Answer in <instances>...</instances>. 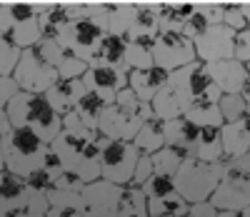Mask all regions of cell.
<instances>
[{"label":"cell","instance_id":"30bf717a","mask_svg":"<svg viewBox=\"0 0 250 217\" xmlns=\"http://www.w3.org/2000/svg\"><path fill=\"white\" fill-rule=\"evenodd\" d=\"M150 53H153V62L158 65V68L168 70V73L198 60L195 42L183 33H158L155 45H153Z\"/></svg>","mask_w":250,"mask_h":217},{"label":"cell","instance_id":"836d02e7","mask_svg":"<svg viewBox=\"0 0 250 217\" xmlns=\"http://www.w3.org/2000/svg\"><path fill=\"white\" fill-rule=\"evenodd\" d=\"M33 53L43 60V62H48V65H53V68L58 70V65L62 62V58H65L68 53L62 50V45L58 40H53V38H40L35 45H33Z\"/></svg>","mask_w":250,"mask_h":217},{"label":"cell","instance_id":"6125c7cd","mask_svg":"<svg viewBox=\"0 0 250 217\" xmlns=\"http://www.w3.org/2000/svg\"><path fill=\"white\" fill-rule=\"evenodd\" d=\"M133 3H145V0H133Z\"/></svg>","mask_w":250,"mask_h":217},{"label":"cell","instance_id":"680465c9","mask_svg":"<svg viewBox=\"0 0 250 217\" xmlns=\"http://www.w3.org/2000/svg\"><path fill=\"white\" fill-rule=\"evenodd\" d=\"M73 3H105V0H73Z\"/></svg>","mask_w":250,"mask_h":217},{"label":"cell","instance_id":"3957f363","mask_svg":"<svg viewBox=\"0 0 250 217\" xmlns=\"http://www.w3.org/2000/svg\"><path fill=\"white\" fill-rule=\"evenodd\" d=\"M50 153L58 158L62 170L80 178L85 185L100 180V150L95 140H83L68 133H60L50 142Z\"/></svg>","mask_w":250,"mask_h":217},{"label":"cell","instance_id":"f5cc1de1","mask_svg":"<svg viewBox=\"0 0 250 217\" xmlns=\"http://www.w3.org/2000/svg\"><path fill=\"white\" fill-rule=\"evenodd\" d=\"M13 130V125H10V118H8V113L3 110V107H0V138L3 135H8Z\"/></svg>","mask_w":250,"mask_h":217},{"label":"cell","instance_id":"ffe728a7","mask_svg":"<svg viewBox=\"0 0 250 217\" xmlns=\"http://www.w3.org/2000/svg\"><path fill=\"white\" fill-rule=\"evenodd\" d=\"M30 187L25 178L13 175L10 170H0V217H8L18 210H23L28 202Z\"/></svg>","mask_w":250,"mask_h":217},{"label":"cell","instance_id":"6da1fadb","mask_svg":"<svg viewBox=\"0 0 250 217\" xmlns=\"http://www.w3.org/2000/svg\"><path fill=\"white\" fill-rule=\"evenodd\" d=\"M5 113H8L13 127H30L33 133L40 140H45L48 145L62 133V118L48 105L45 95L20 90L5 105Z\"/></svg>","mask_w":250,"mask_h":217},{"label":"cell","instance_id":"8fae6325","mask_svg":"<svg viewBox=\"0 0 250 217\" xmlns=\"http://www.w3.org/2000/svg\"><path fill=\"white\" fill-rule=\"evenodd\" d=\"M210 202L218 207V212H233L250 207V175L230 167L225 162V175L215 192L210 195Z\"/></svg>","mask_w":250,"mask_h":217},{"label":"cell","instance_id":"e575fe53","mask_svg":"<svg viewBox=\"0 0 250 217\" xmlns=\"http://www.w3.org/2000/svg\"><path fill=\"white\" fill-rule=\"evenodd\" d=\"M140 190L145 192V197H148V200L168 197V195L175 192V180L168 178V175H158V172H153V175L145 180V185H143Z\"/></svg>","mask_w":250,"mask_h":217},{"label":"cell","instance_id":"5b68a950","mask_svg":"<svg viewBox=\"0 0 250 217\" xmlns=\"http://www.w3.org/2000/svg\"><path fill=\"white\" fill-rule=\"evenodd\" d=\"M0 33L20 50L33 48L43 38L40 35V20L33 0H15V3H0Z\"/></svg>","mask_w":250,"mask_h":217},{"label":"cell","instance_id":"f546056e","mask_svg":"<svg viewBox=\"0 0 250 217\" xmlns=\"http://www.w3.org/2000/svg\"><path fill=\"white\" fill-rule=\"evenodd\" d=\"M150 107H153L155 118H158V120H163V122L175 120V118H180V115H183V107H180V102H178L175 93L168 88V85H165L163 90H158V95L150 100Z\"/></svg>","mask_w":250,"mask_h":217},{"label":"cell","instance_id":"91938a15","mask_svg":"<svg viewBox=\"0 0 250 217\" xmlns=\"http://www.w3.org/2000/svg\"><path fill=\"white\" fill-rule=\"evenodd\" d=\"M8 217H25V215H23V210H18V212H13V215H8Z\"/></svg>","mask_w":250,"mask_h":217},{"label":"cell","instance_id":"f6af8a7d","mask_svg":"<svg viewBox=\"0 0 250 217\" xmlns=\"http://www.w3.org/2000/svg\"><path fill=\"white\" fill-rule=\"evenodd\" d=\"M208 28H210V23L205 20V15H200L198 10L185 20V25H183V35H188L190 40H195V38H200Z\"/></svg>","mask_w":250,"mask_h":217},{"label":"cell","instance_id":"e0dca14e","mask_svg":"<svg viewBox=\"0 0 250 217\" xmlns=\"http://www.w3.org/2000/svg\"><path fill=\"white\" fill-rule=\"evenodd\" d=\"M160 28H158V10L153 0H145V3H135V18L125 33L128 42H138V45L153 50L155 38H158Z\"/></svg>","mask_w":250,"mask_h":217},{"label":"cell","instance_id":"52a82bcc","mask_svg":"<svg viewBox=\"0 0 250 217\" xmlns=\"http://www.w3.org/2000/svg\"><path fill=\"white\" fill-rule=\"evenodd\" d=\"M105 38V30H103L98 23H93L90 18H80L73 20L70 25H65L58 35V42L62 45V50L85 60L88 65L95 60L98 50H100V42Z\"/></svg>","mask_w":250,"mask_h":217},{"label":"cell","instance_id":"11a10c76","mask_svg":"<svg viewBox=\"0 0 250 217\" xmlns=\"http://www.w3.org/2000/svg\"><path fill=\"white\" fill-rule=\"evenodd\" d=\"M240 8H243V15H245V23L250 28V0H248V3H240Z\"/></svg>","mask_w":250,"mask_h":217},{"label":"cell","instance_id":"44dd1931","mask_svg":"<svg viewBox=\"0 0 250 217\" xmlns=\"http://www.w3.org/2000/svg\"><path fill=\"white\" fill-rule=\"evenodd\" d=\"M168 78H170V73L158 68V65H153L148 70H130L128 73V88L138 95V100L150 102L158 95V90H163L168 85Z\"/></svg>","mask_w":250,"mask_h":217},{"label":"cell","instance_id":"4dcf8cb0","mask_svg":"<svg viewBox=\"0 0 250 217\" xmlns=\"http://www.w3.org/2000/svg\"><path fill=\"white\" fill-rule=\"evenodd\" d=\"M105 100L103 98H98L95 93H85L80 100H78V105H75V113H78V118L85 122L90 130H98V120H100V115H103V110H105Z\"/></svg>","mask_w":250,"mask_h":217},{"label":"cell","instance_id":"ab89813d","mask_svg":"<svg viewBox=\"0 0 250 217\" xmlns=\"http://www.w3.org/2000/svg\"><path fill=\"white\" fill-rule=\"evenodd\" d=\"M223 25H228L230 30L240 33L248 28L245 23V15H243V8L238 0H230V3H223Z\"/></svg>","mask_w":250,"mask_h":217},{"label":"cell","instance_id":"9f6ffc18","mask_svg":"<svg viewBox=\"0 0 250 217\" xmlns=\"http://www.w3.org/2000/svg\"><path fill=\"white\" fill-rule=\"evenodd\" d=\"M243 98H245V105H248V113H250V80H248V85L243 88V93H240Z\"/></svg>","mask_w":250,"mask_h":217},{"label":"cell","instance_id":"681fc988","mask_svg":"<svg viewBox=\"0 0 250 217\" xmlns=\"http://www.w3.org/2000/svg\"><path fill=\"white\" fill-rule=\"evenodd\" d=\"M53 187L55 190H83V187H85V182H83L80 178H75V175H70V172L60 170L58 175H55V180H53Z\"/></svg>","mask_w":250,"mask_h":217},{"label":"cell","instance_id":"6f0895ef","mask_svg":"<svg viewBox=\"0 0 250 217\" xmlns=\"http://www.w3.org/2000/svg\"><path fill=\"white\" fill-rule=\"evenodd\" d=\"M0 170H5V158H3V142H0Z\"/></svg>","mask_w":250,"mask_h":217},{"label":"cell","instance_id":"94428289","mask_svg":"<svg viewBox=\"0 0 250 217\" xmlns=\"http://www.w3.org/2000/svg\"><path fill=\"white\" fill-rule=\"evenodd\" d=\"M0 3H15V0H0Z\"/></svg>","mask_w":250,"mask_h":217},{"label":"cell","instance_id":"b9f144b4","mask_svg":"<svg viewBox=\"0 0 250 217\" xmlns=\"http://www.w3.org/2000/svg\"><path fill=\"white\" fill-rule=\"evenodd\" d=\"M25 217H48V192H35L30 190L28 202L23 207Z\"/></svg>","mask_w":250,"mask_h":217},{"label":"cell","instance_id":"277c9868","mask_svg":"<svg viewBox=\"0 0 250 217\" xmlns=\"http://www.w3.org/2000/svg\"><path fill=\"white\" fill-rule=\"evenodd\" d=\"M225 175V160L223 162H203L195 158H185L183 165L175 172V192L180 197L193 205L200 200H210V195L220 185Z\"/></svg>","mask_w":250,"mask_h":217},{"label":"cell","instance_id":"2e32d148","mask_svg":"<svg viewBox=\"0 0 250 217\" xmlns=\"http://www.w3.org/2000/svg\"><path fill=\"white\" fill-rule=\"evenodd\" d=\"M208 75H210L213 85H218L223 95L230 93H243V88L250 80V73L245 68V62L228 58V60H218V62H205Z\"/></svg>","mask_w":250,"mask_h":217},{"label":"cell","instance_id":"5bb4252c","mask_svg":"<svg viewBox=\"0 0 250 217\" xmlns=\"http://www.w3.org/2000/svg\"><path fill=\"white\" fill-rule=\"evenodd\" d=\"M140 125H143V120H140L138 113H130V110H125V107L110 102V105H105V110H103V115L98 120V133L110 138V140L133 142Z\"/></svg>","mask_w":250,"mask_h":217},{"label":"cell","instance_id":"60d3db41","mask_svg":"<svg viewBox=\"0 0 250 217\" xmlns=\"http://www.w3.org/2000/svg\"><path fill=\"white\" fill-rule=\"evenodd\" d=\"M90 68V65L85 60H80L75 55H65L62 58V62L58 65V78H65V80H73V78H83L85 75V70Z\"/></svg>","mask_w":250,"mask_h":217},{"label":"cell","instance_id":"7a4b0ae2","mask_svg":"<svg viewBox=\"0 0 250 217\" xmlns=\"http://www.w3.org/2000/svg\"><path fill=\"white\" fill-rule=\"evenodd\" d=\"M0 142H3L5 170L18 178H28L33 170L43 167L50 153V145L40 140L30 127H13L8 135L0 138Z\"/></svg>","mask_w":250,"mask_h":217},{"label":"cell","instance_id":"8992f818","mask_svg":"<svg viewBox=\"0 0 250 217\" xmlns=\"http://www.w3.org/2000/svg\"><path fill=\"white\" fill-rule=\"evenodd\" d=\"M95 145L100 150V178L115 185H130L140 150L128 140H110L100 133L95 135Z\"/></svg>","mask_w":250,"mask_h":217},{"label":"cell","instance_id":"816d5d0a","mask_svg":"<svg viewBox=\"0 0 250 217\" xmlns=\"http://www.w3.org/2000/svg\"><path fill=\"white\" fill-rule=\"evenodd\" d=\"M188 217H218V207L210 200H200V202H193L190 205Z\"/></svg>","mask_w":250,"mask_h":217},{"label":"cell","instance_id":"d6a6232c","mask_svg":"<svg viewBox=\"0 0 250 217\" xmlns=\"http://www.w3.org/2000/svg\"><path fill=\"white\" fill-rule=\"evenodd\" d=\"M123 217H148V197L135 185L123 187Z\"/></svg>","mask_w":250,"mask_h":217},{"label":"cell","instance_id":"8d00e7d4","mask_svg":"<svg viewBox=\"0 0 250 217\" xmlns=\"http://www.w3.org/2000/svg\"><path fill=\"white\" fill-rule=\"evenodd\" d=\"M20 55H23V50L0 33V75H13Z\"/></svg>","mask_w":250,"mask_h":217},{"label":"cell","instance_id":"be15d7a7","mask_svg":"<svg viewBox=\"0 0 250 217\" xmlns=\"http://www.w3.org/2000/svg\"><path fill=\"white\" fill-rule=\"evenodd\" d=\"M238 3H248V0H238Z\"/></svg>","mask_w":250,"mask_h":217},{"label":"cell","instance_id":"9c48e42d","mask_svg":"<svg viewBox=\"0 0 250 217\" xmlns=\"http://www.w3.org/2000/svg\"><path fill=\"white\" fill-rule=\"evenodd\" d=\"M13 80L18 82L20 90L25 93H35V95H45V90L58 80V70L53 65L43 62L33 48H25L23 55H20L15 70H13Z\"/></svg>","mask_w":250,"mask_h":217},{"label":"cell","instance_id":"83f0119b","mask_svg":"<svg viewBox=\"0 0 250 217\" xmlns=\"http://www.w3.org/2000/svg\"><path fill=\"white\" fill-rule=\"evenodd\" d=\"M133 145L140 150V153H158L160 147H165V122L153 118V120H145L138 130V135L133 138Z\"/></svg>","mask_w":250,"mask_h":217},{"label":"cell","instance_id":"7bdbcfd3","mask_svg":"<svg viewBox=\"0 0 250 217\" xmlns=\"http://www.w3.org/2000/svg\"><path fill=\"white\" fill-rule=\"evenodd\" d=\"M25 182H28V187L35 190V192H50V190H53V175H50L48 167L33 170L30 175L25 178Z\"/></svg>","mask_w":250,"mask_h":217},{"label":"cell","instance_id":"603a6c76","mask_svg":"<svg viewBox=\"0 0 250 217\" xmlns=\"http://www.w3.org/2000/svg\"><path fill=\"white\" fill-rule=\"evenodd\" d=\"M225 158H240L250 150V113L235 122H225L220 127Z\"/></svg>","mask_w":250,"mask_h":217},{"label":"cell","instance_id":"e7e4bbea","mask_svg":"<svg viewBox=\"0 0 250 217\" xmlns=\"http://www.w3.org/2000/svg\"><path fill=\"white\" fill-rule=\"evenodd\" d=\"M185 217H188V215H185Z\"/></svg>","mask_w":250,"mask_h":217},{"label":"cell","instance_id":"d6986e66","mask_svg":"<svg viewBox=\"0 0 250 217\" xmlns=\"http://www.w3.org/2000/svg\"><path fill=\"white\" fill-rule=\"evenodd\" d=\"M220 98H223L220 88H218V85H210V88H208L190 107H188L183 115L190 122H195L198 127H223L225 120H223L220 107H218Z\"/></svg>","mask_w":250,"mask_h":217},{"label":"cell","instance_id":"4fadbf2b","mask_svg":"<svg viewBox=\"0 0 250 217\" xmlns=\"http://www.w3.org/2000/svg\"><path fill=\"white\" fill-rule=\"evenodd\" d=\"M193 42H195V55L200 62H218V60L235 58V30H230L223 23L210 25Z\"/></svg>","mask_w":250,"mask_h":217},{"label":"cell","instance_id":"db71d44e","mask_svg":"<svg viewBox=\"0 0 250 217\" xmlns=\"http://www.w3.org/2000/svg\"><path fill=\"white\" fill-rule=\"evenodd\" d=\"M218 217H250V207H245V210H233V212H218Z\"/></svg>","mask_w":250,"mask_h":217},{"label":"cell","instance_id":"74e56055","mask_svg":"<svg viewBox=\"0 0 250 217\" xmlns=\"http://www.w3.org/2000/svg\"><path fill=\"white\" fill-rule=\"evenodd\" d=\"M125 65L128 70H148L153 68V53L148 48L138 45V42H128V53H125Z\"/></svg>","mask_w":250,"mask_h":217},{"label":"cell","instance_id":"7dc6e473","mask_svg":"<svg viewBox=\"0 0 250 217\" xmlns=\"http://www.w3.org/2000/svg\"><path fill=\"white\" fill-rule=\"evenodd\" d=\"M20 93L18 82L13 80V75H0V107L5 110V105L10 102V98H15Z\"/></svg>","mask_w":250,"mask_h":217},{"label":"cell","instance_id":"f1b7e54d","mask_svg":"<svg viewBox=\"0 0 250 217\" xmlns=\"http://www.w3.org/2000/svg\"><path fill=\"white\" fill-rule=\"evenodd\" d=\"M190 205H188L178 192L168 195V197L148 200V217H185Z\"/></svg>","mask_w":250,"mask_h":217},{"label":"cell","instance_id":"ee69618b","mask_svg":"<svg viewBox=\"0 0 250 217\" xmlns=\"http://www.w3.org/2000/svg\"><path fill=\"white\" fill-rule=\"evenodd\" d=\"M153 172H155V170H153V158H150L148 153H140V158H138V162H135V172H133V182H130V185L143 187L145 180H148Z\"/></svg>","mask_w":250,"mask_h":217},{"label":"cell","instance_id":"f907efd6","mask_svg":"<svg viewBox=\"0 0 250 217\" xmlns=\"http://www.w3.org/2000/svg\"><path fill=\"white\" fill-rule=\"evenodd\" d=\"M113 102H115V105H120V107H125V110H130V113H138L143 100H138V95H135L130 88H123V90L115 95V100H113Z\"/></svg>","mask_w":250,"mask_h":217},{"label":"cell","instance_id":"d590c367","mask_svg":"<svg viewBox=\"0 0 250 217\" xmlns=\"http://www.w3.org/2000/svg\"><path fill=\"white\" fill-rule=\"evenodd\" d=\"M218 107H220V115H223L225 122H235V120H240L243 115H248V105H245V98H243L240 93L223 95L220 102H218Z\"/></svg>","mask_w":250,"mask_h":217},{"label":"cell","instance_id":"f35d334b","mask_svg":"<svg viewBox=\"0 0 250 217\" xmlns=\"http://www.w3.org/2000/svg\"><path fill=\"white\" fill-rule=\"evenodd\" d=\"M62 133L75 135V138H83V140H95L98 130H90L85 122H83V120L78 118V113H75V110H70L68 115H62Z\"/></svg>","mask_w":250,"mask_h":217},{"label":"cell","instance_id":"4316f807","mask_svg":"<svg viewBox=\"0 0 250 217\" xmlns=\"http://www.w3.org/2000/svg\"><path fill=\"white\" fill-rule=\"evenodd\" d=\"M190 158L203 160V162H223L225 160L220 127H200V138H198V145Z\"/></svg>","mask_w":250,"mask_h":217},{"label":"cell","instance_id":"1f68e13d","mask_svg":"<svg viewBox=\"0 0 250 217\" xmlns=\"http://www.w3.org/2000/svg\"><path fill=\"white\" fill-rule=\"evenodd\" d=\"M150 158H153V170L158 172V175H168V178H175L178 167H180L183 160H185V155L180 153V150H175V147H170V145L160 147L158 153H153Z\"/></svg>","mask_w":250,"mask_h":217},{"label":"cell","instance_id":"484cf974","mask_svg":"<svg viewBox=\"0 0 250 217\" xmlns=\"http://www.w3.org/2000/svg\"><path fill=\"white\" fill-rule=\"evenodd\" d=\"M125 53H128V40H125L123 35H108L105 33V38H103V42H100V50H98V55L90 65H110V68L128 70V65H125Z\"/></svg>","mask_w":250,"mask_h":217},{"label":"cell","instance_id":"cb8c5ba5","mask_svg":"<svg viewBox=\"0 0 250 217\" xmlns=\"http://www.w3.org/2000/svg\"><path fill=\"white\" fill-rule=\"evenodd\" d=\"M48 217H85L83 190H50L48 192Z\"/></svg>","mask_w":250,"mask_h":217},{"label":"cell","instance_id":"bcb514c9","mask_svg":"<svg viewBox=\"0 0 250 217\" xmlns=\"http://www.w3.org/2000/svg\"><path fill=\"white\" fill-rule=\"evenodd\" d=\"M195 10L200 13V15H205V20L210 25H220L223 23V3H195Z\"/></svg>","mask_w":250,"mask_h":217},{"label":"cell","instance_id":"9a60e30c","mask_svg":"<svg viewBox=\"0 0 250 217\" xmlns=\"http://www.w3.org/2000/svg\"><path fill=\"white\" fill-rule=\"evenodd\" d=\"M83 82L90 93H95L110 105L123 88H128V70L110 68V65H90L83 75Z\"/></svg>","mask_w":250,"mask_h":217},{"label":"cell","instance_id":"ac0fdd59","mask_svg":"<svg viewBox=\"0 0 250 217\" xmlns=\"http://www.w3.org/2000/svg\"><path fill=\"white\" fill-rule=\"evenodd\" d=\"M85 93H88V88H85V82H83V78H73V80L58 78L45 90V100H48V105L53 107V110L62 118V115H68L70 110H75L78 100Z\"/></svg>","mask_w":250,"mask_h":217},{"label":"cell","instance_id":"c3c4849f","mask_svg":"<svg viewBox=\"0 0 250 217\" xmlns=\"http://www.w3.org/2000/svg\"><path fill=\"white\" fill-rule=\"evenodd\" d=\"M235 60L250 62V28L235 33Z\"/></svg>","mask_w":250,"mask_h":217},{"label":"cell","instance_id":"d4e9b609","mask_svg":"<svg viewBox=\"0 0 250 217\" xmlns=\"http://www.w3.org/2000/svg\"><path fill=\"white\" fill-rule=\"evenodd\" d=\"M135 18V3L133 0H105V33L108 35H123L128 33Z\"/></svg>","mask_w":250,"mask_h":217},{"label":"cell","instance_id":"ba28073f","mask_svg":"<svg viewBox=\"0 0 250 217\" xmlns=\"http://www.w3.org/2000/svg\"><path fill=\"white\" fill-rule=\"evenodd\" d=\"M213 85L210 75H208V68H205V62L200 60H193V62H188L183 65V68L173 70L170 78H168V88L175 93L180 107H183V113L190 107L208 88Z\"/></svg>","mask_w":250,"mask_h":217},{"label":"cell","instance_id":"7402d4cb","mask_svg":"<svg viewBox=\"0 0 250 217\" xmlns=\"http://www.w3.org/2000/svg\"><path fill=\"white\" fill-rule=\"evenodd\" d=\"M198 138H200V127L195 122H190L185 115L165 122V145L180 150L185 158L193 155V150L198 145Z\"/></svg>","mask_w":250,"mask_h":217},{"label":"cell","instance_id":"7c38bea8","mask_svg":"<svg viewBox=\"0 0 250 217\" xmlns=\"http://www.w3.org/2000/svg\"><path fill=\"white\" fill-rule=\"evenodd\" d=\"M123 187L108 180H95L83 187L85 217H123Z\"/></svg>","mask_w":250,"mask_h":217}]
</instances>
